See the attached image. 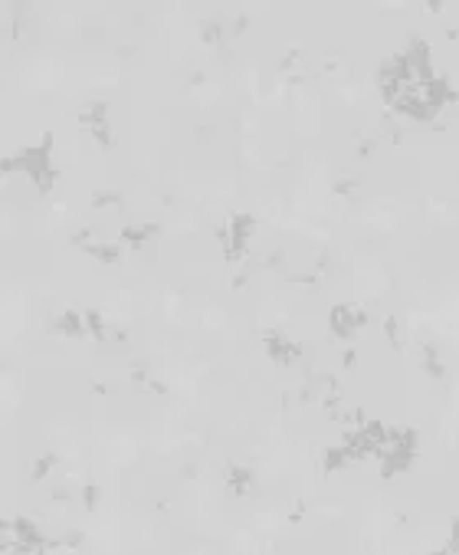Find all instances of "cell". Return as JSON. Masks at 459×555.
Returning a JSON list of instances; mask_svg holds the SVG:
<instances>
[{
	"mask_svg": "<svg viewBox=\"0 0 459 555\" xmlns=\"http://www.w3.org/2000/svg\"><path fill=\"white\" fill-rule=\"evenodd\" d=\"M82 319H86V332H89L92 338H99V342L108 338V325H105V319H102L99 309H82Z\"/></svg>",
	"mask_w": 459,
	"mask_h": 555,
	"instance_id": "30bf717a",
	"label": "cell"
},
{
	"mask_svg": "<svg viewBox=\"0 0 459 555\" xmlns=\"http://www.w3.org/2000/svg\"><path fill=\"white\" fill-rule=\"evenodd\" d=\"M223 476H227V486H230L233 497H250V493H256V474H252L250 467L230 463Z\"/></svg>",
	"mask_w": 459,
	"mask_h": 555,
	"instance_id": "ba28073f",
	"label": "cell"
},
{
	"mask_svg": "<svg viewBox=\"0 0 459 555\" xmlns=\"http://www.w3.org/2000/svg\"><path fill=\"white\" fill-rule=\"evenodd\" d=\"M79 125L86 128L102 148H112V122H108V105L105 102L86 105L79 112Z\"/></svg>",
	"mask_w": 459,
	"mask_h": 555,
	"instance_id": "7a4b0ae2",
	"label": "cell"
},
{
	"mask_svg": "<svg viewBox=\"0 0 459 555\" xmlns=\"http://www.w3.org/2000/svg\"><path fill=\"white\" fill-rule=\"evenodd\" d=\"M420 365H424V371L430 375V378H436V382H443V378H446L443 355H440V348L430 345V342H424V345H420Z\"/></svg>",
	"mask_w": 459,
	"mask_h": 555,
	"instance_id": "9c48e42d",
	"label": "cell"
},
{
	"mask_svg": "<svg viewBox=\"0 0 459 555\" xmlns=\"http://www.w3.org/2000/svg\"><path fill=\"white\" fill-rule=\"evenodd\" d=\"M361 181H364L361 174H351V171H348V174H344V178H338V181H335V185H332V191H335V194H338V197H351V194H355V191H357V187H361Z\"/></svg>",
	"mask_w": 459,
	"mask_h": 555,
	"instance_id": "7c38bea8",
	"label": "cell"
},
{
	"mask_svg": "<svg viewBox=\"0 0 459 555\" xmlns=\"http://www.w3.org/2000/svg\"><path fill=\"white\" fill-rule=\"evenodd\" d=\"M99 499H102V490H99L95 483H86L79 490V503H82L86 513H95V509H99Z\"/></svg>",
	"mask_w": 459,
	"mask_h": 555,
	"instance_id": "5bb4252c",
	"label": "cell"
},
{
	"mask_svg": "<svg viewBox=\"0 0 459 555\" xmlns=\"http://www.w3.org/2000/svg\"><path fill=\"white\" fill-rule=\"evenodd\" d=\"M122 201H125V197L118 194V191H95V194H92V208H95V210L122 208Z\"/></svg>",
	"mask_w": 459,
	"mask_h": 555,
	"instance_id": "4fadbf2b",
	"label": "cell"
},
{
	"mask_svg": "<svg viewBox=\"0 0 459 555\" xmlns=\"http://www.w3.org/2000/svg\"><path fill=\"white\" fill-rule=\"evenodd\" d=\"M53 470H56V457H53V453H43V457H36V460L30 463V480L40 483V480H46Z\"/></svg>",
	"mask_w": 459,
	"mask_h": 555,
	"instance_id": "8fae6325",
	"label": "cell"
},
{
	"mask_svg": "<svg viewBox=\"0 0 459 555\" xmlns=\"http://www.w3.org/2000/svg\"><path fill=\"white\" fill-rule=\"evenodd\" d=\"M328 325H332V332L338 338H355V336H361V329L367 325V313L361 306L341 302V306H335L332 313H328Z\"/></svg>",
	"mask_w": 459,
	"mask_h": 555,
	"instance_id": "6da1fadb",
	"label": "cell"
},
{
	"mask_svg": "<svg viewBox=\"0 0 459 555\" xmlns=\"http://www.w3.org/2000/svg\"><path fill=\"white\" fill-rule=\"evenodd\" d=\"M49 499H53V503H59V506H63V503H72V499H76V493H72V490H69V486H53V490H49Z\"/></svg>",
	"mask_w": 459,
	"mask_h": 555,
	"instance_id": "2e32d148",
	"label": "cell"
},
{
	"mask_svg": "<svg viewBox=\"0 0 459 555\" xmlns=\"http://www.w3.org/2000/svg\"><path fill=\"white\" fill-rule=\"evenodd\" d=\"M384 338H387L390 345L401 352V325H397V319H394V315H387V319H384Z\"/></svg>",
	"mask_w": 459,
	"mask_h": 555,
	"instance_id": "9a60e30c",
	"label": "cell"
},
{
	"mask_svg": "<svg viewBox=\"0 0 459 555\" xmlns=\"http://www.w3.org/2000/svg\"><path fill=\"white\" fill-rule=\"evenodd\" d=\"M341 365H344V368H357V352H355V348H344Z\"/></svg>",
	"mask_w": 459,
	"mask_h": 555,
	"instance_id": "d6986e66",
	"label": "cell"
},
{
	"mask_svg": "<svg viewBox=\"0 0 459 555\" xmlns=\"http://www.w3.org/2000/svg\"><path fill=\"white\" fill-rule=\"evenodd\" d=\"M252 233H256V217H252V214H233V217H230V247H227L230 263L243 260V253H246V247H250V240H252Z\"/></svg>",
	"mask_w": 459,
	"mask_h": 555,
	"instance_id": "3957f363",
	"label": "cell"
},
{
	"mask_svg": "<svg viewBox=\"0 0 459 555\" xmlns=\"http://www.w3.org/2000/svg\"><path fill=\"white\" fill-rule=\"evenodd\" d=\"M82 253L89 256V260H95V263H105V266H112V263H118L122 256H125V243L118 240H89L86 247H82Z\"/></svg>",
	"mask_w": 459,
	"mask_h": 555,
	"instance_id": "8992f818",
	"label": "cell"
},
{
	"mask_svg": "<svg viewBox=\"0 0 459 555\" xmlns=\"http://www.w3.org/2000/svg\"><path fill=\"white\" fill-rule=\"evenodd\" d=\"M194 135H197V141H204V145H207V141L214 139V125H197Z\"/></svg>",
	"mask_w": 459,
	"mask_h": 555,
	"instance_id": "e0dca14e",
	"label": "cell"
},
{
	"mask_svg": "<svg viewBox=\"0 0 459 555\" xmlns=\"http://www.w3.org/2000/svg\"><path fill=\"white\" fill-rule=\"evenodd\" d=\"M263 345H266V355L273 361H279V365H296L302 359V345H296L286 332H266Z\"/></svg>",
	"mask_w": 459,
	"mask_h": 555,
	"instance_id": "277c9868",
	"label": "cell"
},
{
	"mask_svg": "<svg viewBox=\"0 0 459 555\" xmlns=\"http://www.w3.org/2000/svg\"><path fill=\"white\" fill-rule=\"evenodd\" d=\"M158 224H125L122 230H118V240L125 243L131 253H145V243H151L158 237Z\"/></svg>",
	"mask_w": 459,
	"mask_h": 555,
	"instance_id": "5b68a950",
	"label": "cell"
},
{
	"mask_svg": "<svg viewBox=\"0 0 459 555\" xmlns=\"http://www.w3.org/2000/svg\"><path fill=\"white\" fill-rule=\"evenodd\" d=\"M49 332L53 336H66V338H79L86 336V319H82V309H66L49 319Z\"/></svg>",
	"mask_w": 459,
	"mask_h": 555,
	"instance_id": "52a82bcc",
	"label": "cell"
},
{
	"mask_svg": "<svg viewBox=\"0 0 459 555\" xmlns=\"http://www.w3.org/2000/svg\"><path fill=\"white\" fill-rule=\"evenodd\" d=\"M446 552H459V519L453 522V532H449V545H446Z\"/></svg>",
	"mask_w": 459,
	"mask_h": 555,
	"instance_id": "ac0fdd59",
	"label": "cell"
}]
</instances>
